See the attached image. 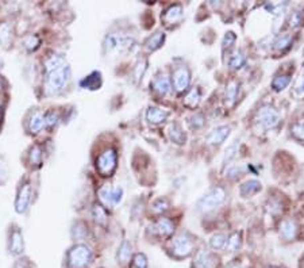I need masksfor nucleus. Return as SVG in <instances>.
<instances>
[{"label": "nucleus", "instance_id": "f257e3e1", "mask_svg": "<svg viewBox=\"0 0 304 268\" xmlns=\"http://www.w3.org/2000/svg\"><path fill=\"white\" fill-rule=\"evenodd\" d=\"M70 79V68L66 62L48 72L46 76V92L48 95H56L66 87Z\"/></svg>", "mask_w": 304, "mask_h": 268}, {"label": "nucleus", "instance_id": "f03ea898", "mask_svg": "<svg viewBox=\"0 0 304 268\" xmlns=\"http://www.w3.org/2000/svg\"><path fill=\"white\" fill-rule=\"evenodd\" d=\"M92 261V251L86 245L78 244L68 252V265L70 268H85Z\"/></svg>", "mask_w": 304, "mask_h": 268}, {"label": "nucleus", "instance_id": "7ed1b4c3", "mask_svg": "<svg viewBox=\"0 0 304 268\" xmlns=\"http://www.w3.org/2000/svg\"><path fill=\"white\" fill-rule=\"evenodd\" d=\"M226 198V193L222 187H215L210 190L204 197H201L197 202V209L203 213H208V211L215 210L216 207L221 206L225 202Z\"/></svg>", "mask_w": 304, "mask_h": 268}, {"label": "nucleus", "instance_id": "20e7f679", "mask_svg": "<svg viewBox=\"0 0 304 268\" xmlns=\"http://www.w3.org/2000/svg\"><path fill=\"white\" fill-rule=\"evenodd\" d=\"M116 156L115 149H107L103 153H100L96 160V168L102 176H111L116 168Z\"/></svg>", "mask_w": 304, "mask_h": 268}, {"label": "nucleus", "instance_id": "39448f33", "mask_svg": "<svg viewBox=\"0 0 304 268\" xmlns=\"http://www.w3.org/2000/svg\"><path fill=\"white\" fill-rule=\"evenodd\" d=\"M255 121L258 122L264 129H273L279 125L280 114L275 107L272 106H263L257 111Z\"/></svg>", "mask_w": 304, "mask_h": 268}, {"label": "nucleus", "instance_id": "423d86ee", "mask_svg": "<svg viewBox=\"0 0 304 268\" xmlns=\"http://www.w3.org/2000/svg\"><path fill=\"white\" fill-rule=\"evenodd\" d=\"M193 241L187 233H181L173 240L172 252L176 257H187L192 253Z\"/></svg>", "mask_w": 304, "mask_h": 268}, {"label": "nucleus", "instance_id": "0eeeda50", "mask_svg": "<svg viewBox=\"0 0 304 268\" xmlns=\"http://www.w3.org/2000/svg\"><path fill=\"white\" fill-rule=\"evenodd\" d=\"M134 44L132 38L118 35V34H110L106 37L104 41V49L106 52H114V50H127Z\"/></svg>", "mask_w": 304, "mask_h": 268}, {"label": "nucleus", "instance_id": "6e6552de", "mask_svg": "<svg viewBox=\"0 0 304 268\" xmlns=\"http://www.w3.org/2000/svg\"><path fill=\"white\" fill-rule=\"evenodd\" d=\"M30 202H31V186H30L29 182L23 183L19 187L17 195V201H15V209H17L18 213H25L30 206Z\"/></svg>", "mask_w": 304, "mask_h": 268}, {"label": "nucleus", "instance_id": "1a4fd4ad", "mask_svg": "<svg viewBox=\"0 0 304 268\" xmlns=\"http://www.w3.org/2000/svg\"><path fill=\"white\" fill-rule=\"evenodd\" d=\"M191 82V73L187 66L179 65L173 70V84L179 92H183L187 90Z\"/></svg>", "mask_w": 304, "mask_h": 268}, {"label": "nucleus", "instance_id": "9d476101", "mask_svg": "<svg viewBox=\"0 0 304 268\" xmlns=\"http://www.w3.org/2000/svg\"><path fill=\"white\" fill-rule=\"evenodd\" d=\"M216 265H218V257L207 249H201L195 256L193 268H216Z\"/></svg>", "mask_w": 304, "mask_h": 268}, {"label": "nucleus", "instance_id": "9b49d317", "mask_svg": "<svg viewBox=\"0 0 304 268\" xmlns=\"http://www.w3.org/2000/svg\"><path fill=\"white\" fill-rule=\"evenodd\" d=\"M25 249V243H23V235H22L21 229H13L10 233V243H9V251L13 256H19Z\"/></svg>", "mask_w": 304, "mask_h": 268}, {"label": "nucleus", "instance_id": "f8f14e48", "mask_svg": "<svg viewBox=\"0 0 304 268\" xmlns=\"http://www.w3.org/2000/svg\"><path fill=\"white\" fill-rule=\"evenodd\" d=\"M229 134H230V126L222 125V126L215 128L207 136V142L210 145H221L222 142H225V140L229 137Z\"/></svg>", "mask_w": 304, "mask_h": 268}, {"label": "nucleus", "instance_id": "ddd939ff", "mask_svg": "<svg viewBox=\"0 0 304 268\" xmlns=\"http://www.w3.org/2000/svg\"><path fill=\"white\" fill-rule=\"evenodd\" d=\"M153 231L160 236H170L173 233V231H175V225H173L170 219L160 218L153 225Z\"/></svg>", "mask_w": 304, "mask_h": 268}, {"label": "nucleus", "instance_id": "4468645a", "mask_svg": "<svg viewBox=\"0 0 304 268\" xmlns=\"http://www.w3.org/2000/svg\"><path fill=\"white\" fill-rule=\"evenodd\" d=\"M100 86H102V74H100V72H96V70L85 76L80 82V87L88 88V90H98Z\"/></svg>", "mask_w": 304, "mask_h": 268}, {"label": "nucleus", "instance_id": "2eb2a0df", "mask_svg": "<svg viewBox=\"0 0 304 268\" xmlns=\"http://www.w3.org/2000/svg\"><path fill=\"white\" fill-rule=\"evenodd\" d=\"M45 126V116L41 111H34L29 120L30 133H39Z\"/></svg>", "mask_w": 304, "mask_h": 268}, {"label": "nucleus", "instance_id": "dca6fc26", "mask_svg": "<svg viewBox=\"0 0 304 268\" xmlns=\"http://www.w3.org/2000/svg\"><path fill=\"white\" fill-rule=\"evenodd\" d=\"M0 44L5 48H10V45L13 44V29L9 22L0 23Z\"/></svg>", "mask_w": 304, "mask_h": 268}, {"label": "nucleus", "instance_id": "f3484780", "mask_svg": "<svg viewBox=\"0 0 304 268\" xmlns=\"http://www.w3.org/2000/svg\"><path fill=\"white\" fill-rule=\"evenodd\" d=\"M153 88L160 95H166L170 91V82H169V79L166 76H157L153 80Z\"/></svg>", "mask_w": 304, "mask_h": 268}, {"label": "nucleus", "instance_id": "a211bd4d", "mask_svg": "<svg viewBox=\"0 0 304 268\" xmlns=\"http://www.w3.org/2000/svg\"><path fill=\"white\" fill-rule=\"evenodd\" d=\"M168 111H164V110H161L158 107H150L146 112V118L152 124H161V122H164L168 118Z\"/></svg>", "mask_w": 304, "mask_h": 268}, {"label": "nucleus", "instance_id": "6ab92c4d", "mask_svg": "<svg viewBox=\"0 0 304 268\" xmlns=\"http://www.w3.org/2000/svg\"><path fill=\"white\" fill-rule=\"evenodd\" d=\"M181 17H183V9H181V6L175 5L170 6L164 14V21L166 23H175V22L180 21Z\"/></svg>", "mask_w": 304, "mask_h": 268}, {"label": "nucleus", "instance_id": "aec40b11", "mask_svg": "<svg viewBox=\"0 0 304 268\" xmlns=\"http://www.w3.org/2000/svg\"><path fill=\"white\" fill-rule=\"evenodd\" d=\"M118 263L126 264L132 257V244L128 243L127 240H124L123 243L120 244L119 249H118Z\"/></svg>", "mask_w": 304, "mask_h": 268}, {"label": "nucleus", "instance_id": "412c9836", "mask_svg": "<svg viewBox=\"0 0 304 268\" xmlns=\"http://www.w3.org/2000/svg\"><path fill=\"white\" fill-rule=\"evenodd\" d=\"M169 137H170V140H172L175 144L181 145L185 142V134L179 124L170 125V128H169Z\"/></svg>", "mask_w": 304, "mask_h": 268}, {"label": "nucleus", "instance_id": "4be33fe9", "mask_svg": "<svg viewBox=\"0 0 304 268\" xmlns=\"http://www.w3.org/2000/svg\"><path fill=\"white\" fill-rule=\"evenodd\" d=\"M164 33H156L154 35H152V37L149 38L148 41L145 42V48H146V50H149V52H154V50H157L158 48H161V45L164 44Z\"/></svg>", "mask_w": 304, "mask_h": 268}, {"label": "nucleus", "instance_id": "5701e85b", "mask_svg": "<svg viewBox=\"0 0 304 268\" xmlns=\"http://www.w3.org/2000/svg\"><path fill=\"white\" fill-rule=\"evenodd\" d=\"M261 190V183L258 180H247L241 186V194L243 197H250Z\"/></svg>", "mask_w": 304, "mask_h": 268}, {"label": "nucleus", "instance_id": "b1692460", "mask_svg": "<svg viewBox=\"0 0 304 268\" xmlns=\"http://www.w3.org/2000/svg\"><path fill=\"white\" fill-rule=\"evenodd\" d=\"M86 236H88V227L82 222L74 223L73 229H72V237H73L74 240L82 241V240L86 239Z\"/></svg>", "mask_w": 304, "mask_h": 268}, {"label": "nucleus", "instance_id": "393cba45", "mask_svg": "<svg viewBox=\"0 0 304 268\" xmlns=\"http://www.w3.org/2000/svg\"><path fill=\"white\" fill-rule=\"evenodd\" d=\"M295 232H296V226L295 223L292 222L291 219H287V221H284L283 223H281V227H280V233H281V236H283L284 239H292L293 236H295Z\"/></svg>", "mask_w": 304, "mask_h": 268}, {"label": "nucleus", "instance_id": "a878e982", "mask_svg": "<svg viewBox=\"0 0 304 268\" xmlns=\"http://www.w3.org/2000/svg\"><path fill=\"white\" fill-rule=\"evenodd\" d=\"M92 215H94L95 221L100 225H106L107 223V214L106 210L100 205H94L92 207Z\"/></svg>", "mask_w": 304, "mask_h": 268}, {"label": "nucleus", "instance_id": "bb28decb", "mask_svg": "<svg viewBox=\"0 0 304 268\" xmlns=\"http://www.w3.org/2000/svg\"><path fill=\"white\" fill-rule=\"evenodd\" d=\"M245 61H246V58H245L242 52H234V53L231 54L229 64H230L233 69H239V68H242L245 65Z\"/></svg>", "mask_w": 304, "mask_h": 268}, {"label": "nucleus", "instance_id": "cd10ccee", "mask_svg": "<svg viewBox=\"0 0 304 268\" xmlns=\"http://www.w3.org/2000/svg\"><path fill=\"white\" fill-rule=\"evenodd\" d=\"M241 243H242L241 235H239V233H233V235L227 239L226 248L229 249V252L238 251L239 248H241Z\"/></svg>", "mask_w": 304, "mask_h": 268}, {"label": "nucleus", "instance_id": "c85d7f7f", "mask_svg": "<svg viewBox=\"0 0 304 268\" xmlns=\"http://www.w3.org/2000/svg\"><path fill=\"white\" fill-rule=\"evenodd\" d=\"M39 44H41V40H39V37L38 35H34V34H30V35H27V37L23 40V46H25L26 50H29V52H33V50H35L39 46Z\"/></svg>", "mask_w": 304, "mask_h": 268}, {"label": "nucleus", "instance_id": "c756f323", "mask_svg": "<svg viewBox=\"0 0 304 268\" xmlns=\"http://www.w3.org/2000/svg\"><path fill=\"white\" fill-rule=\"evenodd\" d=\"M226 243L227 237L225 235H221V233L212 236V239L210 241L211 247L214 248V249H222V248L226 247Z\"/></svg>", "mask_w": 304, "mask_h": 268}, {"label": "nucleus", "instance_id": "7c9ffc66", "mask_svg": "<svg viewBox=\"0 0 304 268\" xmlns=\"http://www.w3.org/2000/svg\"><path fill=\"white\" fill-rule=\"evenodd\" d=\"M111 191L112 188H110V187H102V188L99 190V198H100V201H102L106 206H112Z\"/></svg>", "mask_w": 304, "mask_h": 268}, {"label": "nucleus", "instance_id": "2f4dec72", "mask_svg": "<svg viewBox=\"0 0 304 268\" xmlns=\"http://www.w3.org/2000/svg\"><path fill=\"white\" fill-rule=\"evenodd\" d=\"M237 152H238V144H237V142H233L230 146H227L226 152H225V157H223V164H229V163L234 159Z\"/></svg>", "mask_w": 304, "mask_h": 268}, {"label": "nucleus", "instance_id": "473e14b6", "mask_svg": "<svg viewBox=\"0 0 304 268\" xmlns=\"http://www.w3.org/2000/svg\"><path fill=\"white\" fill-rule=\"evenodd\" d=\"M288 84H289V78L288 76H281V74L273 79V82H272V87L275 88L276 91H281Z\"/></svg>", "mask_w": 304, "mask_h": 268}, {"label": "nucleus", "instance_id": "72a5a7b5", "mask_svg": "<svg viewBox=\"0 0 304 268\" xmlns=\"http://www.w3.org/2000/svg\"><path fill=\"white\" fill-rule=\"evenodd\" d=\"M42 161V150L38 145H34L30 150V163L34 165H39Z\"/></svg>", "mask_w": 304, "mask_h": 268}, {"label": "nucleus", "instance_id": "f704fd0d", "mask_svg": "<svg viewBox=\"0 0 304 268\" xmlns=\"http://www.w3.org/2000/svg\"><path fill=\"white\" fill-rule=\"evenodd\" d=\"M133 265L134 268H148V259L144 253H136L133 257Z\"/></svg>", "mask_w": 304, "mask_h": 268}, {"label": "nucleus", "instance_id": "c9c22d12", "mask_svg": "<svg viewBox=\"0 0 304 268\" xmlns=\"http://www.w3.org/2000/svg\"><path fill=\"white\" fill-rule=\"evenodd\" d=\"M199 99H200V94L197 90H192L189 92L187 98H185V104L187 106H191V107H195L197 103H199Z\"/></svg>", "mask_w": 304, "mask_h": 268}, {"label": "nucleus", "instance_id": "e433bc0d", "mask_svg": "<svg viewBox=\"0 0 304 268\" xmlns=\"http://www.w3.org/2000/svg\"><path fill=\"white\" fill-rule=\"evenodd\" d=\"M291 44V38L289 35H280L277 40L275 41V49L276 50H284L285 48H288V45Z\"/></svg>", "mask_w": 304, "mask_h": 268}, {"label": "nucleus", "instance_id": "4c0bfd02", "mask_svg": "<svg viewBox=\"0 0 304 268\" xmlns=\"http://www.w3.org/2000/svg\"><path fill=\"white\" fill-rule=\"evenodd\" d=\"M237 95H238V86H237V83L235 82H230V84L227 86L226 98L230 100V102H234Z\"/></svg>", "mask_w": 304, "mask_h": 268}, {"label": "nucleus", "instance_id": "58836bf2", "mask_svg": "<svg viewBox=\"0 0 304 268\" xmlns=\"http://www.w3.org/2000/svg\"><path fill=\"white\" fill-rule=\"evenodd\" d=\"M58 121H60V117L56 111H49L45 116V125L48 128H53L56 125L58 124Z\"/></svg>", "mask_w": 304, "mask_h": 268}, {"label": "nucleus", "instance_id": "ea45409f", "mask_svg": "<svg viewBox=\"0 0 304 268\" xmlns=\"http://www.w3.org/2000/svg\"><path fill=\"white\" fill-rule=\"evenodd\" d=\"M7 177H9V167L5 159L0 157V184H3L7 180Z\"/></svg>", "mask_w": 304, "mask_h": 268}, {"label": "nucleus", "instance_id": "a19ab883", "mask_svg": "<svg viewBox=\"0 0 304 268\" xmlns=\"http://www.w3.org/2000/svg\"><path fill=\"white\" fill-rule=\"evenodd\" d=\"M122 197H123V190L120 187H116V188H112L111 191V201H112V206H115L118 203L122 201Z\"/></svg>", "mask_w": 304, "mask_h": 268}, {"label": "nucleus", "instance_id": "79ce46f5", "mask_svg": "<svg viewBox=\"0 0 304 268\" xmlns=\"http://www.w3.org/2000/svg\"><path fill=\"white\" fill-rule=\"evenodd\" d=\"M169 203L166 199H158L154 205H153V209H154V211H157V213H161V211H165L166 209H168Z\"/></svg>", "mask_w": 304, "mask_h": 268}, {"label": "nucleus", "instance_id": "37998d69", "mask_svg": "<svg viewBox=\"0 0 304 268\" xmlns=\"http://www.w3.org/2000/svg\"><path fill=\"white\" fill-rule=\"evenodd\" d=\"M292 132L295 134L296 137H299V138H303L304 140V125H295L293 128H292Z\"/></svg>", "mask_w": 304, "mask_h": 268}, {"label": "nucleus", "instance_id": "c03bdc74", "mask_svg": "<svg viewBox=\"0 0 304 268\" xmlns=\"http://www.w3.org/2000/svg\"><path fill=\"white\" fill-rule=\"evenodd\" d=\"M204 124V120H203V117L200 114H196L195 117H192V126L193 128H201Z\"/></svg>", "mask_w": 304, "mask_h": 268}, {"label": "nucleus", "instance_id": "a18cd8bd", "mask_svg": "<svg viewBox=\"0 0 304 268\" xmlns=\"http://www.w3.org/2000/svg\"><path fill=\"white\" fill-rule=\"evenodd\" d=\"M146 62H142V64H138V65H137V68H136V79L137 80H140L141 78H142V74H144V72H145V69H146Z\"/></svg>", "mask_w": 304, "mask_h": 268}, {"label": "nucleus", "instance_id": "49530a36", "mask_svg": "<svg viewBox=\"0 0 304 268\" xmlns=\"http://www.w3.org/2000/svg\"><path fill=\"white\" fill-rule=\"evenodd\" d=\"M241 172H242V168H241V167H234V168L229 169V172H227V177L234 179V177L239 176V173Z\"/></svg>", "mask_w": 304, "mask_h": 268}, {"label": "nucleus", "instance_id": "de8ad7c7", "mask_svg": "<svg viewBox=\"0 0 304 268\" xmlns=\"http://www.w3.org/2000/svg\"><path fill=\"white\" fill-rule=\"evenodd\" d=\"M235 41V35L234 33H227L226 37H225V42H223V45L225 46H231V44Z\"/></svg>", "mask_w": 304, "mask_h": 268}, {"label": "nucleus", "instance_id": "09e8293b", "mask_svg": "<svg viewBox=\"0 0 304 268\" xmlns=\"http://www.w3.org/2000/svg\"><path fill=\"white\" fill-rule=\"evenodd\" d=\"M297 90H300V91L304 90V74H303V79H301V83H300L299 87H297Z\"/></svg>", "mask_w": 304, "mask_h": 268}, {"label": "nucleus", "instance_id": "8fccbe9b", "mask_svg": "<svg viewBox=\"0 0 304 268\" xmlns=\"http://www.w3.org/2000/svg\"><path fill=\"white\" fill-rule=\"evenodd\" d=\"M229 268H234V267H229Z\"/></svg>", "mask_w": 304, "mask_h": 268}]
</instances>
